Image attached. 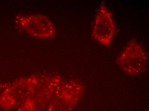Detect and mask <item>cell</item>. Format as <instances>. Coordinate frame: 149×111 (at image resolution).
<instances>
[{"mask_svg": "<svg viewBox=\"0 0 149 111\" xmlns=\"http://www.w3.org/2000/svg\"><path fill=\"white\" fill-rule=\"evenodd\" d=\"M57 75H42L37 87L17 108V111H44L61 85Z\"/></svg>", "mask_w": 149, "mask_h": 111, "instance_id": "cell-1", "label": "cell"}, {"mask_svg": "<svg viewBox=\"0 0 149 111\" xmlns=\"http://www.w3.org/2000/svg\"><path fill=\"white\" fill-rule=\"evenodd\" d=\"M41 75H33L19 79L0 96V107L3 111L17 109L35 89Z\"/></svg>", "mask_w": 149, "mask_h": 111, "instance_id": "cell-2", "label": "cell"}, {"mask_svg": "<svg viewBox=\"0 0 149 111\" xmlns=\"http://www.w3.org/2000/svg\"><path fill=\"white\" fill-rule=\"evenodd\" d=\"M117 63L124 72L138 75L145 72L148 64V54L135 39L127 44L117 57Z\"/></svg>", "mask_w": 149, "mask_h": 111, "instance_id": "cell-3", "label": "cell"}, {"mask_svg": "<svg viewBox=\"0 0 149 111\" xmlns=\"http://www.w3.org/2000/svg\"><path fill=\"white\" fill-rule=\"evenodd\" d=\"M83 87L79 82L70 81L62 83L45 111H71L82 94Z\"/></svg>", "mask_w": 149, "mask_h": 111, "instance_id": "cell-4", "label": "cell"}, {"mask_svg": "<svg viewBox=\"0 0 149 111\" xmlns=\"http://www.w3.org/2000/svg\"><path fill=\"white\" fill-rule=\"evenodd\" d=\"M115 32V25L111 13L104 2L99 7L93 26L92 36L104 46H111Z\"/></svg>", "mask_w": 149, "mask_h": 111, "instance_id": "cell-5", "label": "cell"}, {"mask_svg": "<svg viewBox=\"0 0 149 111\" xmlns=\"http://www.w3.org/2000/svg\"><path fill=\"white\" fill-rule=\"evenodd\" d=\"M19 25L27 33L34 37H52L55 32L52 22L45 16L40 15L23 16L19 18Z\"/></svg>", "mask_w": 149, "mask_h": 111, "instance_id": "cell-6", "label": "cell"}]
</instances>
